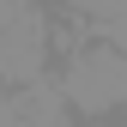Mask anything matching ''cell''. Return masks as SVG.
<instances>
[{"instance_id": "1", "label": "cell", "mask_w": 127, "mask_h": 127, "mask_svg": "<svg viewBox=\"0 0 127 127\" xmlns=\"http://www.w3.org/2000/svg\"><path fill=\"white\" fill-rule=\"evenodd\" d=\"M55 79H61V97L79 121H103V115L127 109V49H115V42L67 49L55 61Z\"/></svg>"}, {"instance_id": "2", "label": "cell", "mask_w": 127, "mask_h": 127, "mask_svg": "<svg viewBox=\"0 0 127 127\" xmlns=\"http://www.w3.org/2000/svg\"><path fill=\"white\" fill-rule=\"evenodd\" d=\"M55 67V18L42 0H0V85H36Z\"/></svg>"}, {"instance_id": "3", "label": "cell", "mask_w": 127, "mask_h": 127, "mask_svg": "<svg viewBox=\"0 0 127 127\" xmlns=\"http://www.w3.org/2000/svg\"><path fill=\"white\" fill-rule=\"evenodd\" d=\"M0 127H73L61 79L49 73L36 85H0Z\"/></svg>"}, {"instance_id": "4", "label": "cell", "mask_w": 127, "mask_h": 127, "mask_svg": "<svg viewBox=\"0 0 127 127\" xmlns=\"http://www.w3.org/2000/svg\"><path fill=\"white\" fill-rule=\"evenodd\" d=\"M79 24H109V18H127V0H61Z\"/></svg>"}]
</instances>
